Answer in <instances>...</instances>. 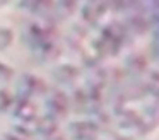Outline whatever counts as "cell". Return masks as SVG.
Segmentation results:
<instances>
[{
  "label": "cell",
  "mask_w": 159,
  "mask_h": 140,
  "mask_svg": "<svg viewBox=\"0 0 159 140\" xmlns=\"http://www.w3.org/2000/svg\"><path fill=\"white\" fill-rule=\"evenodd\" d=\"M77 7H79V5H77L74 0H62V2L53 3V10H55V14H58L60 17L72 16V14L77 10Z\"/></svg>",
  "instance_id": "obj_7"
},
{
  "label": "cell",
  "mask_w": 159,
  "mask_h": 140,
  "mask_svg": "<svg viewBox=\"0 0 159 140\" xmlns=\"http://www.w3.org/2000/svg\"><path fill=\"white\" fill-rule=\"evenodd\" d=\"M57 132H58V123H57V120L50 118L48 115L36 118L33 123V133L43 137V138H50V137L57 135Z\"/></svg>",
  "instance_id": "obj_4"
},
{
  "label": "cell",
  "mask_w": 159,
  "mask_h": 140,
  "mask_svg": "<svg viewBox=\"0 0 159 140\" xmlns=\"http://www.w3.org/2000/svg\"><path fill=\"white\" fill-rule=\"evenodd\" d=\"M45 108H46V115L58 121L62 116L67 115L69 97L60 89H50L48 94H46V99H45Z\"/></svg>",
  "instance_id": "obj_2"
},
{
  "label": "cell",
  "mask_w": 159,
  "mask_h": 140,
  "mask_svg": "<svg viewBox=\"0 0 159 140\" xmlns=\"http://www.w3.org/2000/svg\"><path fill=\"white\" fill-rule=\"evenodd\" d=\"M125 67L134 74H142L147 70V58L144 56V53H130L125 60Z\"/></svg>",
  "instance_id": "obj_6"
},
{
  "label": "cell",
  "mask_w": 159,
  "mask_h": 140,
  "mask_svg": "<svg viewBox=\"0 0 159 140\" xmlns=\"http://www.w3.org/2000/svg\"><path fill=\"white\" fill-rule=\"evenodd\" d=\"M14 77V68L0 60V82H9Z\"/></svg>",
  "instance_id": "obj_11"
},
{
  "label": "cell",
  "mask_w": 159,
  "mask_h": 140,
  "mask_svg": "<svg viewBox=\"0 0 159 140\" xmlns=\"http://www.w3.org/2000/svg\"><path fill=\"white\" fill-rule=\"evenodd\" d=\"M11 115L16 120V123H19V125H29V126H33L34 120L38 118L36 116V108L31 101L16 99V97L11 106Z\"/></svg>",
  "instance_id": "obj_3"
},
{
  "label": "cell",
  "mask_w": 159,
  "mask_h": 140,
  "mask_svg": "<svg viewBox=\"0 0 159 140\" xmlns=\"http://www.w3.org/2000/svg\"><path fill=\"white\" fill-rule=\"evenodd\" d=\"M118 140H132L130 137H118Z\"/></svg>",
  "instance_id": "obj_12"
},
{
  "label": "cell",
  "mask_w": 159,
  "mask_h": 140,
  "mask_svg": "<svg viewBox=\"0 0 159 140\" xmlns=\"http://www.w3.org/2000/svg\"><path fill=\"white\" fill-rule=\"evenodd\" d=\"M0 140H7V137H5V135H2V138H0Z\"/></svg>",
  "instance_id": "obj_13"
},
{
  "label": "cell",
  "mask_w": 159,
  "mask_h": 140,
  "mask_svg": "<svg viewBox=\"0 0 159 140\" xmlns=\"http://www.w3.org/2000/svg\"><path fill=\"white\" fill-rule=\"evenodd\" d=\"M46 84L43 79L36 77L33 74H22L19 82L16 84V99L31 101L33 96H41L46 92Z\"/></svg>",
  "instance_id": "obj_1"
},
{
  "label": "cell",
  "mask_w": 159,
  "mask_h": 140,
  "mask_svg": "<svg viewBox=\"0 0 159 140\" xmlns=\"http://www.w3.org/2000/svg\"><path fill=\"white\" fill-rule=\"evenodd\" d=\"M79 74V68L72 63H60L53 68V79L57 82H72Z\"/></svg>",
  "instance_id": "obj_5"
},
{
  "label": "cell",
  "mask_w": 159,
  "mask_h": 140,
  "mask_svg": "<svg viewBox=\"0 0 159 140\" xmlns=\"http://www.w3.org/2000/svg\"><path fill=\"white\" fill-rule=\"evenodd\" d=\"M14 43V31L11 27H0V50H7Z\"/></svg>",
  "instance_id": "obj_9"
},
{
  "label": "cell",
  "mask_w": 159,
  "mask_h": 140,
  "mask_svg": "<svg viewBox=\"0 0 159 140\" xmlns=\"http://www.w3.org/2000/svg\"><path fill=\"white\" fill-rule=\"evenodd\" d=\"M12 102H14V96H12L7 89H0V113L9 111Z\"/></svg>",
  "instance_id": "obj_10"
},
{
  "label": "cell",
  "mask_w": 159,
  "mask_h": 140,
  "mask_svg": "<svg viewBox=\"0 0 159 140\" xmlns=\"http://www.w3.org/2000/svg\"><path fill=\"white\" fill-rule=\"evenodd\" d=\"M79 9V14H80V19H82V22L86 24H91V22H96L98 17H96V12H94V2H86L82 3L80 7H77Z\"/></svg>",
  "instance_id": "obj_8"
}]
</instances>
